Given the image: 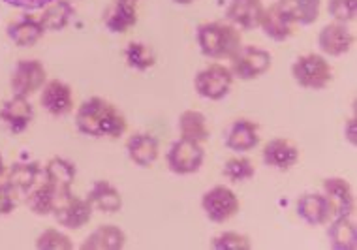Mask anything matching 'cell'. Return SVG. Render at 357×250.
I'll list each match as a JSON object with an SVG mask.
<instances>
[{
    "label": "cell",
    "mask_w": 357,
    "mask_h": 250,
    "mask_svg": "<svg viewBox=\"0 0 357 250\" xmlns=\"http://www.w3.org/2000/svg\"><path fill=\"white\" fill-rule=\"evenodd\" d=\"M75 126L89 138L119 140L128 128V121L117 105L100 96L85 100L75 113Z\"/></svg>",
    "instance_id": "cell-1"
},
{
    "label": "cell",
    "mask_w": 357,
    "mask_h": 250,
    "mask_svg": "<svg viewBox=\"0 0 357 250\" xmlns=\"http://www.w3.org/2000/svg\"><path fill=\"white\" fill-rule=\"evenodd\" d=\"M196 36L202 55L215 61L231 59L243 47L241 32L231 23H218V21L202 23L197 27Z\"/></svg>",
    "instance_id": "cell-2"
},
{
    "label": "cell",
    "mask_w": 357,
    "mask_h": 250,
    "mask_svg": "<svg viewBox=\"0 0 357 250\" xmlns=\"http://www.w3.org/2000/svg\"><path fill=\"white\" fill-rule=\"evenodd\" d=\"M291 75L299 87L307 91H321L333 81V68L326 57L308 53L291 64Z\"/></svg>",
    "instance_id": "cell-3"
},
{
    "label": "cell",
    "mask_w": 357,
    "mask_h": 250,
    "mask_svg": "<svg viewBox=\"0 0 357 250\" xmlns=\"http://www.w3.org/2000/svg\"><path fill=\"white\" fill-rule=\"evenodd\" d=\"M93 209V203L86 198H77L72 194V190H61L59 198H56L53 216L61 226L68 228V230H79L91 222Z\"/></svg>",
    "instance_id": "cell-4"
},
{
    "label": "cell",
    "mask_w": 357,
    "mask_h": 250,
    "mask_svg": "<svg viewBox=\"0 0 357 250\" xmlns=\"http://www.w3.org/2000/svg\"><path fill=\"white\" fill-rule=\"evenodd\" d=\"M231 73L234 78L243 81H252L261 78L273 64V57L269 51H265L256 45H243L231 59Z\"/></svg>",
    "instance_id": "cell-5"
},
{
    "label": "cell",
    "mask_w": 357,
    "mask_h": 250,
    "mask_svg": "<svg viewBox=\"0 0 357 250\" xmlns=\"http://www.w3.org/2000/svg\"><path fill=\"white\" fill-rule=\"evenodd\" d=\"M231 85H234V73L220 62H213L204 68L202 72H197L196 80H194L197 94L211 102H218L222 98L228 96Z\"/></svg>",
    "instance_id": "cell-6"
},
{
    "label": "cell",
    "mask_w": 357,
    "mask_h": 250,
    "mask_svg": "<svg viewBox=\"0 0 357 250\" xmlns=\"http://www.w3.org/2000/svg\"><path fill=\"white\" fill-rule=\"evenodd\" d=\"M202 209L211 222L224 224L239 213L241 203L234 190L224 186V184H218V186H213L205 192L204 198H202Z\"/></svg>",
    "instance_id": "cell-7"
},
{
    "label": "cell",
    "mask_w": 357,
    "mask_h": 250,
    "mask_svg": "<svg viewBox=\"0 0 357 250\" xmlns=\"http://www.w3.org/2000/svg\"><path fill=\"white\" fill-rule=\"evenodd\" d=\"M166 160L167 168L175 175H192V173L202 170L205 160V151L202 143L181 138V140H177L169 147Z\"/></svg>",
    "instance_id": "cell-8"
},
{
    "label": "cell",
    "mask_w": 357,
    "mask_h": 250,
    "mask_svg": "<svg viewBox=\"0 0 357 250\" xmlns=\"http://www.w3.org/2000/svg\"><path fill=\"white\" fill-rule=\"evenodd\" d=\"M45 83H47V72L40 61H19L10 80L13 94L26 98L42 91Z\"/></svg>",
    "instance_id": "cell-9"
},
{
    "label": "cell",
    "mask_w": 357,
    "mask_h": 250,
    "mask_svg": "<svg viewBox=\"0 0 357 250\" xmlns=\"http://www.w3.org/2000/svg\"><path fill=\"white\" fill-rule=\"evenodd\" d=\"M40 104L50 115L64 117L74 108V96L68 83L61 80H51L42 87Z\"/></svg>",
    "instance_id": "cell-10"
},
{
    "label": "cell",
    "mask_w": 357,
    "mask_h": 250,
    "mask_svg": "<svg viewBox=\"0 0 357 250\" xmlns=\"http://www.w3.org/2000/svg\"><path fill=\"white\" fill-rule=\"evenodd\" d=\"M356 42V38L351 31L344 23H329L318 34V45H320L321 53L329 57H340L346 55Z\"/></svg>",
    "instance_id": "cell-11"
},
{
    "label": "cell",
    "mask_w": 357,
    "mask_h": 250,
    "mask_svg": "<svg viewBox=\"0 0 357 250\" xmlns=\"http://www.w3.org/2000/svg\"><path fill=\"white\" fill-rule=\"evenodd\" d=\"M261 159H264L265 166L275 168V170H291L299 160V149L294 141L286 140V138H275L265 143Z\"/></svg>",
    "instance_id": "cell-12"
},
{
    "label": "cell",
    "mask_w": 357,
    "mask_h": 250,
    "mask_svg": "<svg viewBox=\"0 0 357 250\" xmlns=\"http://www.w3.org/2000/svg\"><path fill=\"white\" fill-rule=\"evenodd\" d=\"M32 117H34V108L26 96L13 94L0 108V121L4 122L13 134L26 130V126L32 122Z\"/></svg>",
    "instance_id": "cell-13"
},
{
    "label": "cell",
    "mask_w": 357,
    "mask_h": 250,
    "mask_svg": "<svg viewBox=\"0 0 357 250\" xmlns=\"http://www.w3.org/2000/svg\"><path fill=\"white\" fill-rule=\"evenodd\" d=\"M297 214L310 226H324L333 216V205L326 194H303L297 200Z\"/></svg>",
    "instance_id": "cell-14"
},
{
    "label": "cell",
    "mask_w": 357,
    "mask_h": 250,
    "mask_svg": "<svg viewBox=\"0 0 357 250\" xmlns=\"http://www.w3.org/2000/svg\"><path fill=\"white\" fill-rule=\"evenodd\" d=\"M324 194L333 205V216H346L354 214L356 200L350 183L342 177H329L324 181Z\"/></svg>",
    "instance_id": "cell-15"
},
{
    "label": "cell",
    "mask_w": 357,
    "mask_h": 250,
    "mask_svg": "<svg viewBox=\"0 0 357 250\" xmlns=\"http://www.w3.org/2000/svg\"><path fill=\"white\" fill-rule=\"evenodd\" d=\"M261 13H264L261 0H231L226 10V19L243 31H252L259 27Z\"/></svg>",
    "instance_id": "cell-16"
},
{
    "label": "cell",
    "mask_w": 357,
    "mask_h": 250,
    "mask_svg": "<svg viewBox=\"0 0 357 250\" xmlns=\"http://www.w3.org/2000/svg\"><path fill=\"white\" fill-rule=\"evenodd\" d=\"M104 23L113 34H124L137 23V8L132 0H115L104 13Z\"/></svg>",
    "instance_id": "cell-17"
},
{
    "label": "cell",
    "mask_w": 357,
    "mask_h": 250,
    "mask_svg": "<svg viewBox=\"0 0 357 250\" xmlns=\"http://www.w3.org/2000/svg\"><path fill=\"white\" fill-rule=\"evenodd\" d=\"M126 151H128L130 160L134 164L139 166V168H151L158 160L160 145H158V140L154 135L139 132L126 141Z\"/></svg>",
    "instance_id": "cell-18"
},
{
    "label": "cell",
    "mask_w": 357,
    "mask_h": 250,
    "mask_svg": "<svg viewBox=\"0 0 357 250\" xmlns=\"http://www.w3.org/2000/svg\"><path fill=\"white\" fill-rule=\"evenodd\" d=\"M259 27L267 38H271L275 42H286L294 34L296 24L289 21V17L278 8V4H271L269 8H264Z\"/></svg>",
    "instance_id": "cell-19"
},
{
    "label": "cell",
    "mask_w": 357,
    "mask_h": 250,
    "mask_svg": "<svg viewBox=\"0 0 357 250\" xmlns=\"http://www.w3.org/2000/svg\"><path fill=\"white\" fill-rule=\"evenodd\" d=\"M259 143L258 124L248 119H237L226 135V147L235 153H248Z\"/></svg>",
    "instance_id": "cell-20"
},
{
    "label": "cell",
    "mask_w": 357,
    "mask_h": 250,
    "mask_svg": "<svg viewBox=\"0 0 357 250\" xmlns=\"http://www.w3.org/2000/svg\"><path fill=\"white\" fill-rule=\"evenodd\" d=\"M126 244V233L115 224H104L94 230L85 243L81 244L83 250H121Z\"/></svg>",
    "instance_id": "cell-21"
},
{
    "label": "cell",
    "mask_w": 357,
    "mask_h": 250,
    "mask_svg": "<svg viewBox=\"0 0 357 250\" xmlns=\"http://www.w3.org/2000/svg\"><path fill=\"white\" fill-rule=\"evenodd\" d=\"M277 4L294 24H312L320 17L321 0H278Z\"/></svg>",
    "instance_id": "cell-22"
},
{
    "label": "cell",
    "mask_w": 357,
    "mask_h": 250,
    "mask_svg": "<svg viewBox=\"0 0 357 250\" xmlns=\"http://www.w3.org/2000/svg\"><path fill=\"white\" fill-rule=\"evenodd\" d=\"M86 200L93 203V207L104 213H119L123 209V196L115 186L107 181H96L86 196Z\"/></svg>",
    "instance_id": "cell-23"
},
{
    "label": "cell",
    "mask_w": 357,
    "mask_h": 250,
    "mask_svg": "<svg viewBox=\"0 0 357 250\" xmlns=\"http://www.w3.org/2000/svg\"><path fill=\"white\" fill-rule=\"evenodd\" d=\"M43 27L40 19H34L31 15H25L15 23L8 24V36L19 47H31L43 36Z\"/></svg>",
    "instance_id": "cell-24"
},
{
    "label": "cell",
    "mask_w": 357,
    "mask_h": 250,
    "mask_svg": "<svg viewBox=\"0 0 357 250\" xmlns=\"http://www.w3.org/2000/svg\"><path fill=\"white\" fill-rule=\"evenodd\" d=\"M178 132L181 138L185 140L196 141V143H205L209 140V126H207V119L202 111L186 110L178 117Z\"/></svg>",
    "instance_id": "cell-25"
},
{
    "label": "cell",
    "mask_w": 357,
    "mask_h": 250,
    "mask_svg": "<svg viewBox=\"0 0 357 250\" xmlns=\"http://www.w3.org/2000/svg\"><path fill=\"white\" fill-rule=\"evenodd\" d=\"M354 214L346 216H335L333 224L329 226V243L335 250H354L357 247L356 224H354Z\"/></svg>",
    "instance_id": "cell-26"
},
{
    "label": "cell",
    "mask_w": 357,
    "mask_h": 250,
    "mask_svg": "<svg viewBox=\"0 0 357 250\" xmlns=\"http://www.w3.org/2000/svg\"><path fill=\"white\" fill-rule=\"evenodd\" d=\"M40 173H42V168L38 162H15L8 170L6 183L15 192H31Z\"/></svg>",
    "instance_id": "cell-27"
},
{
    "label": "cell",
    "mask_w": 357,
    "mask_h": 250,
    "mask_svg": "<svg viewBox=\"0 0 357 250\" xmlns=\"http://www.w3.org/2000/svg\"><path fill=\"white\" fill-rule=\"evenodd\" d=\"M72 15H74V6L68 0H55V2L45 6L42 17H40V23H42L43 31L59 32L68 27Z\"/></svg>",
    "instance_id": "cell-28"
},
{
    "label": "cell",
    "mask_w": 357,
    "mask_h": 250,
    "mask_svg": "<svg viewBox=\"0 0 357 250\" xmlns=\"http://www.w3.org/2000/svg\"><path fill=\"white\" fill-rule=\"evenodd\" d=\"M43 175H45V183H50L55 189H72L75 181V166L70 160L53 156L45 164Z\"/></svg>",
    "instance_id": "cell-29"
},
{
    "label": "cell",
    "mask_w": 357,
    "mask_h": 250,
    "mask_svg": "<svg viewBox=\"0 0 357 250\" xmlns=\"http://www.w3.org/2000/svg\"><path fill=\"white\" fill-rule=\"evenodd\" d=\"M61 190L68 189H55L51 186L50 183L38 186L36 190H32L29 200H26V205L31 209L32 213L38 214V216H47V214H53L56 205V198H59V192Z\"/></svg>",
    "instance_id": "cell-30"
},
{
    "label": "cell",
    "mask_w": 357,
    "mask_h": 250,
    "mask_svg": "<svg viewBox=\"0 0 357 250\" xmlns=\"http://www.w3.org/2000/svg\"><path fill=\"white\" fill-rule=\"evenodd\" d=\"M124 59H126V64L137 72H147L156 64L154 51L143 42L128 43V47L124 49Z\"/></svg>",
    "instance_id": "cell-31"
},
{
    "label": "cell",
    "mask_w": 357,
    "mask_h": 250,
    "mask_svg": "<svg viewBox=\"0 0 357 250\" xmlns=\"http://www.w3.org/2000/svg\"><path fill=\"white\" fill-rule=\"evenodd\" d=\"M224 175L234 181V183H245V181H250L254 177V164L252 160L247 159V156H234V159L226 160L224 164Z\"/></svg>",
    "instance_id": "cell-32"
},
{
    "label": "cell",
    "mask_w": 357,
    "mask_h": 250,
    "mask_svg": "<svg viewBox=\"0 0 357 250\" xmlns=\"http://www.w3.org/2000/svg\"><path fill=\"white\" fill-rule=\"evenodd\" d=\"M36 249L38 250H72V239L66 233L59 232L55 228H50L38 235L36 239Z\"/></svg>",
    "instance_id": "cell-33"
},
{
    "label": "cell",
    "mask_w": 357,
    "mask_h": 250,
    "mask_svg": "<svg viewBox=\"0 0 357 250\" xmlns=\"http://www.w3.org/2000/svg\"><path fill=\"white\" fill-rule=\"evenodd\" d=\"M211 247L215 250H250L252 241L245 233L224 232L211 241Z\"/></svg>",
    "instance_id": "cell-34"
},
{
    "label": "cell",
    "mask_w": 357,
    "mask_h": 250,
    "mask_svg": "<svg viewBox=\"0 0 357 250\" xmlns=\"http://www.w3.org/2000/svg\"><path fill=\"white\" fill-rule=\"evenodd\" d=\"M329 15L337 23H350L357 15V0H329Z\"/></svg>",
    "instance_id": "cell-35"
},
{
    "label": "cell",
    "mask_w": 357,
    "mask_h": 250,
    "mask_svg": "<svg viewBox=\"0 0 357 250\" xmlns=\"http://www.w3.org/2000/svg\"><path fill=\"white\" fill-rule=\"evenodd\" d=\"M15 205H17L15 190L8 183H0V216H6V214L13 213Z\"/></svg>",
    "instance_id": "cell-36"
},
{
    "label": "cell",
    "mask_w": 357,
    "mask_h": 250,
    "mask_svg": "<svg viewBox=\"0 0 357 250\" xmlns=\"http://www.w3.org/2000/svg\"><path fill=\"white\" fill-rule=\"evenodd\" d=\"M2 2H6L13 8H21V10L32 12V10H42V8L55 2V0H2Z\"/></svg>",
    "instance_id": "cell-37"
},
{
    "label": "cell",
    "mask_w": 357,
    "mask_h": 250,
    "mask_svg": "<svg viewBox=\"0 0 357 250\" xmlns=\"http://www.w3.org/2000/svg\"><path fill=\"white\" fill-rule=\"evenodd\" d=\"M346 138H348V141H350L351 145L356 143V122H354V119H350V121H348V130H346Z\"/></svg>",
    "instance_id": "cell-38"
},
{
    "label": "cell",
    "mask_w": 357,
    "mask_h": 250,
    "mask_svg": "<svg viewBox=\"0 0 357 250\" xmlns=\"http://www.w3.org/2000/svg\"><path fill=\"white\" fill-rule=\"evenodd\" d=\"M4 175H6V164H4V159L0 154V177H4Z\"/></svg>",
    "instance_id": "cell-39"
},
{
    "label": "cell",
    "mask_w": 357,
    "mask_h": 250,
    "mask_svg": "<svg viewBox=\"0 0 357 250\" xmlns=\"http://www.w3.org/2000/svg\"><path fill=\"white\" fill-rule=\"evenodd\" d=\"M175 4H181V6H188L192 2H196V0H173Z\"/></svg>",
    "instance_id": "cell-40"
},
{
    "label": "cell",
    "mask_w": 357,
    "mask_h": 250,
    "mask_svg": "<svg viewBox=\"0 0 357 250\" xmlns=\"http://www.w3.org/2000/svg\"><path fill=\"white\" fill-rule=\"evenodd\" d=\"M132 2H137V0H132Z\"/></svg>",
    "instance_id": "cell-41"
}]
</instances>
